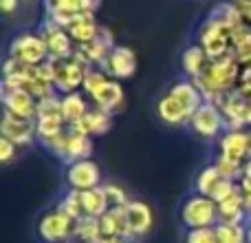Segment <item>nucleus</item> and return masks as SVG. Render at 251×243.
<instances>
[{
    "mask_svg": "<svg viewBox=\"0 0 251 243\" xmlns=\"http://www.w3.org/2000/svg\"><path fill=\"white\" fill-rule=\"evenodd\" d=\"M240 64L234 56L221 58V60H212L207 64V69L203 71L199 80H194L199 84V89L203 91L205 102H214V104H221V100L227 93L236 91L238 89V78H240Z\"/></svg>",
    "mask_w": 251,
    "mask_h": 243,
    "instance_id": "obj_1",
    "label": "nucleus"
},
{
    "mask_svg": "<svg viewBox=\"0 0 251 243\" xmlns=\"http://www.w3.org/2000/svg\"><path fill=\"white\" fill-rule=\"evenodd\" d=\"M178 217L185 230H194V228H214L221 219H218V204L205 195H194L185 197L178 210Z\"/></svg>",
    "mask_w": 251,
    "mask_h": 243,
    "instance_id": "obj_2",
    "label": "nucleus"
},
{
    "mask_svg": "<svg viewBox=\"0 0 251 243\" xmlns=\"http://www.w3.org/2000/svg\"><path fill=\"white\" fill-rule=\"evenodd\" d=\"M75 226H77V219L64 213L60 206H53L40 217L38 237L44 243H69L75 237Z\"/></svg>",
    "mask_w": 251,
    "mask_h": 243,
    "instance_id": "obj_3",
    "label": "nucleus"
},
{
    "mask_svg": "<svg viewBox=\"0 0 251 243\" xmlns=\"http://www.w3.org/2000/svg\"><path fill=\"white\" fill-rule=\"evenodd\" d=\"M199 44L205 49L209 60H221L231 56V31L225 25L205 18L199 29Z\"/></svg>",
    "mask_w": 251,
    "mask_h": 243,
    "instance_id": "obj_4",
    "label": "nucleus"
},
{
    "mask_svg": "<svg viewBox=\"0 0 251 243\" xmlns=\"http://www.w3.org/2000/svg\"><path fill=\"white\" fill-rule=\"evenodd\" d=\"M7 56L18 60L20 64L38 66L49 60V49H47L44 38L38 31H35V33H20L11 40Z\"/></svg>",
    "mask_w": 251,
    "mask_h": 243,
    "instance_id": "obj_5",
    "label": "nucleus"
},
{
    "mask_svg": "<svg viewBox=\"0 0 251 243\" xmlns=\"http://www.w3.org/2000/svg\"><path fill=\"white\" fill-rule=\"evenodd\" d=\"M236 186H238V183L227 179L225 175H223V170L216 166V161L207 164L194 179V190L199 192V195H205V197H209V199H214L216 204L223 201L225 197H229L231 192L236 190Z\"/></svg>",
    "mask_w": 251,
    "mask_h": 243,
    "instance_id": "obj_6",
    "label": "nucleus"
},
{
    "mask_svg": "<svg viewBox=\"0 0 251 243\" xmlns=\"http://www.w3.org/2000/svg\"><path fill=\"white\" fill-rule=\"evenodd\" d=\"M218 157L229 164L243 166L251 157V135L249 128H229L218 139Z\"/></svg>",
    "mask_w": 251,
    "mask_h": 243,
    "instance_id": "obj_7",
    "label": "nucleus"
},
{
    "mask_svg": "<svg viewBox=\"0 0 251 243\" xmlns=\"http://www.w3.org/2000/svg\"><path fill=\"white\" fill-rule=\"evenodd\" d=\"M190 128L194 135L203 139H221L223 133L227 130V120L223 115L221 106L214 102H205L190 120Z\"/></svg>",
    "mask_w": 251,
    "mask_h": 243,
    "instance_id": "obj_8",
    "label": "nucleus"
},
{
    "mask_svg": "<svg viewBox=\"0 0 251 243\" xmlns=\"http://www.w3.org/2000/svg\"><path fill=\"white\" fill-rule=\"evenodd\" d=\"M38 33L42 35L44 42H47L49 60H69V58H73L75 47H77V44L73 42L71 33L64 29V27H60L57 22H53L51 18L44 16Z\"/></svg>",
    "mask_w": 251,
    "mask_h": 243,
    "instance_id": "obj_9",
    "label": "nucleus"
},
{
    "mask_svg": "<svg viewBox=\"0 0 251 243\" xmlns=\"http://www.w3.org/2000/svg\"><path fill=\"white\" fill-rule=\"evenodd\" d=\"M66 186L73 190H91L101 186V168L93 159H79L66 166Z\"/></svg>",
    "mask_w": 251,
    "mask_h": 243,
    "instance_id": "obj_10",
    "label": "nucleus"
},
{
    "mask_svg": "<svg viewBox=\"0 0 251 243\" xmlns=\"http://www.w3.org/2000/svg\"><path fill=\"white\" fill-rule=\"evenodd\" d=\"M137 66H139V62H137L134 49L126 47V44H117V47L108 53L106 62L101 64V69L108 73V78L124 82V80H130L137 73Z\"/></svg>",
    "mask_w": 251,
    "mask_h": 243,
    "instance_id": "obj_11",
    "label": "nucleus"
},
{
    "mask_svg": "<svg viewBox=\"0 0 251 243\" xmlns=\"http://www.w3.org/2000/svg\"><path fill=\"white\" fill-rule=\"evenodd\" d=\"M55 62V91L60 95H66V93H75L82 91L84 78H86V66H82L75 58H69V60H53Z\"/></svg>",
    "mask_w": 251,
    "mask_h": 243,
    "instance_id": "obj_12",
    "label": "nucleus"
},
{
    "mask_svg": "<svg viewBox=\"0 0 251 243\" xmlns=\"http://www.w3.org/2000/svg\"><path fill=\"white\" fill-rule=\"evenodd\" d=\"M0 135L11 139L16 146H29L38 142V130H35V120L18 118L13 113L2 111V122H0Z\"/></svg>",
    "mask_w": 251,
    "mask_h": 243,
    "instance_id": "obj_13",
    "label": "nucleus"
},
{
    "mask_svg": "<svg viewBox=\"0 0 251 243\" xmlns=\"http://www.w3.org/2000/svg\"><path fill=\"white\" fill-rule=\"evenodd\" d=\"M126 219H128V230H130V241H141L143 237L150 235L152 226H154V213L152 208L141 199H130L126 206Z\"/></svg>",
    "mask_w": 251,
    "mask_h": 243,
    "instance_id": "obj_14",
    "label": "nucleus"
},
{
    "mask_svg": "<svg viewBox=\"0 0 251 243\" xmlns=\"http://www.w3.org/2000/svg\"><path fill=\"white\" fill-rule=\"evenodd\" d=\"M0 93H2V111L18 115V118L35 120L38 100L26 89H0Z\"/></svg>",
    "mask_w": 251,
    "mask_h": 243,
    "instance_id": "obj_15",
    "label": "nucleus"
},
{
    "mask_svg": "<svg viewBox=\"0 0 251 243\" xmlns=\"http://www.w3.org/2000/svg\"><path fill=\"white\" fill-rule=\"evenodd\" d=\"M88 100L93 102L95 109H101V111H106V113H110V115H117V113H122L124 106H126L124 84L119 82V80L110 78L108 82H106L101 89H97Z\"/></svg>",
    "mask_w": 251,
    "mask_h": 243,
    "instance_id": "obj_16",
    "label": "nucleus"
},
{
    "mask_svg": "<svg viewBox=\"0 0 251 243\" xmlns=\"http://www.w3.org/2000/svg\"><path fill=\"white\" fill-rule=\"evenodd\" d=\"M218 106H221L223 115H225V120H227V130L229 128H247L251 102L238 91V89L231 91V93H227Z\"/></svg>",
    "mask_w": 251,
    "mask_h": 243,
    "instance_id": "obj_17",
    "label": "nucleus"
},
{
    "mask_svg": "<svg viewBox=\"0 0 251 243\" xmlns=\"http://www.w3.org/2000/svg\"><path fill=\"white\" fill-rule=\"evenodd\" d=\"M93 155V137L91 135H84L75 128H69L66 139L62 144V151L57 152V159L64 161L66 166L73 164L79 159H91Z\"/></svg>",
    "mask_w": 251,
    "mask_h": 243,
    "instance_id": "obj_18",
    "label": "nucleus"
},
{
    "mask_svg": "<svg viewBox=\"0 0 251 243\" xmlns=\"http://www.w3.org/2000/svg\"><path fill=\"white\" fill-rule=\"evenodd\" d=\"M218 219L225 223H243V226H247L249 221L247 201H245V195L240 192L238 186H236V190L229 197L218 201Z\"/></svg>",
    "mask_w": 251,
    "mask_h": 243,
    "instance_id": "obj_19",
    "label": "nucleus"
},
{
    "mask_svg": "<svg viewBox=\"0 0 251 243\" xmlns=\"http://www.w3.org/2000/svg\"><path fill=\"white\" fill-rule=\"evenodd\" d=\"M100 29H101V25L97 22L95 13H88V11H79L77 16L69 22V27H66V31L71 33L75 44L93 42V40L100 35Z\"/></svg>",
    "mask_w": 251,
    "mask_h": 243,
    "instance_id": "obj_20",
    "label": "nucleus"
},
{
    "mask_svg": "<svg viewBox=\"0 0 251 243\" xmlns=\"http://www.w3.org/2000/svg\"><path fill=\"white\" fill-rule=\"evenodd\" d=\"M168 93L176 97V100L181 102L187 111H190V115H194L196 111L205 104L203 91H201L199 84H196L194 80H190V78H183V80H178V82H174L172 87H170Z\"/></svg>",
    "mask_w": 251,
    "mask_h": 243,
    "instance_id": "obj_21",
    "label": "nucleus"
},
{
    "mask_svg": "<svg viewBox=\"0 0 251 243\" xmlns=\"http://www.w3.org/2000/svg\"><path fill=\"white\" fill-rule=\"evenodd\" d=\"M156 115L168 126H185V124H190V120H192L190 111L174 95H170V93H165L159 100V104H156Z\"/></svg>",
    "mask_w": 251,
    "mask_h": 243,
    "instance_id": "obj_22",
    "label": "nucleus"
},
{
    "mask_svg": "<svg viewBox=\"0 0 251 243\" xmlns=\"http://www.w3.org/2000/svg\"><path fill=\"white\" fill-rule=\"evenodd\" d=\"M113 120H115V115L91 106V111L84 115V120L75 126H69V128H75L84 135H91V137H100V135H106L110 128H113Z\"/></svg>",
    "mask_w": 251,
    "mask_h": 243,
    "instance_id": "obj_23",
    "label": "nucleus"
},
{
    "mask_svg": "<svg viewBox=\"0 0 251 243\" xmlns=\"http://www.w3.org/2000/svg\"><path fill=\"white\" fill-rule=\"evenodd\" d=\"M209 62H212V60L207 58L205 49L201 47L199 42H196V44H190V47L183 51V56H181V71L185 73V78L199 80L201 75H203V71L207 69Z\"/></svg>",
    "mask_w": 251,
    "mask_h": 243,
    "instance_id": "obj_24",
    "label": "nucleus"
},
{
    "mask_svg": "<svg viewBox=\"0 0 251 243\" xmlns=\"http://www.w3.org/2000/svg\"><path fill=\"white\" fill-rule=\"evenodd\" d=\"M79 11H82L79 0H44V13H47V18H51L53 22H57L64 29Z\"/></svg>",
    "mask_w": 251,
    "mask_h": 243,
    "instance_id": "obj_25",
    "label": "nucleus"
},
{
    "mask_svg": "<svg viewBox=\"0 0 251 243\" xmlns=\"http://www.w3.org/2000/svg\"><path fill=\"white\" fill-rule=\"evenodd\" d=\"M88 111H91V106H88V100H86V95H84L82 91L62 95V118H64L66 126L79 124Z\"/></svg>",
    "mask_w": 251,
    "mask_h": 243,
    "instance_id": "obj_26",
    "label": "nucleus"
},
{
    "mask_svg": "<svg viewBox=\"0 0 251 243\" xmlns=\"http://www.w3.org/2000/svg\"><path fill=\"white\" fill-rule=\"evenodd\" d=\"M100 228H101V237H124V239H130L128 219H126L124 208L106 210L100 217Z\"/></svg>",
    "mask_w": 251,
    "mask_h": 243,
    "instance_id": "obj_27",
    "label": "nucleus"
},
{
    "mask_svg": "<svg viewBox=\"0 0 251 243\" xmlns=\"http://www.w3.org/2000/svg\"><path fill=\"white\" fill-rule=\"evenodd\" d=\"M79 206H82V219L84 217H97L100 219L101 214L108 210L101 186L91 188V190H79Z\"/></svg>",
    "mask_w": 251,
    "mask_h": 243,
    "instance_id": "obj_28",
    "label": "nucleus"
},
{
    "mask_svg": "<svg viewBox=\"0 0 251 243\" xmlns=\"http://www.w3.org/2000/svg\"><path fill=\"white\" fill-rule=\"evenodd\" d=\"M216 243H247V226L243 223H225L218 221L214 226Z\"/></svg>",
    "mask_w": 251,
    "mask_h": 243,
    "instance_id": "obj_29",
    "label": "nucleus"
},
{
    "mask_svg": "<svg viewBox=\"0 0 251 243\" xmlns=\"http://www.w3.org/2000/svg\"><path fill=\"white\" fill-rule=\"evenodd\" d=\"M101 190H104L106 206H108V210H113V208H126V206L130 204L128 192H126L122 186H117V183H101Z\"/></svg>",
    "mask_w": 251,
    "mask_h": 243,
    "instance_id": "obj_30",
    "label": "nucleus"
},
{
    "mask_svg": "<svg viewBox=\"0 0 251 243\" xmlns=\"http://www.w3.org/2000/svg\"><path fill=\"white\" fill-rule=\"evenodd\" d=\"M108 73H106L104 69H100V66H93V69L86 71V78H84V84H82V93L86 97H91L93 93L97 91V89H101L106 82H108Z\"/></svg>",
    "mask_w": 251,
    "mask_h": 243,
    "instance_id": "obj_31",
    "label": "nucleus"
},
{
    "mask_svg": "<svg viewBox=\"0 0 251 243\" xmlns=\"http://www.w3.org/2000/svg\"><path fill=\"white\" fill-rule=\"evenodd\" d=\"M183 243H216V232H214V228H194V230H185Z\"/></svg>",
    "mask_w": 251,
    "mask_h": 243,
    "instance_id": "obj_32",
    "label": "nucleus"
},
{
    "mask_svg": "<svg viewBox=\"0 0 251 243\" xmlns=\"http://www.w3.org/2000/svg\"><path fill=\"white\" fill-rule=\"evenodd\" d=\"M18 151H20V146H16L11 139L0 135V164H11L18 157Z\"/></svg>",
    "mask_w": 251,
    "mask_h": 243,
    "instance_id": "obj_33",
    "label": "nucleus"
},
{
    "mask_svg": "<svg viewBox=\"0 0 251 243\" xmlns=\"http://www.w3.org/2000/svg\"><path fill=\"white\" fill-rule=\"evenodd\" d=\"M238 89H240V91H245V89H251V62L243 64V69H240Z\"/></svg>",
    "mask_w": 251,
    "mask_h": 243,
    "instance_id": "obj_34",
    "label": "nucleus"
},
{
    "mask_svg": "<svg viewBox=\"0 0 251 243\" xmlns=\"http://www.w3.org/2000/svg\"><path fill=\"white\" fill-rule=\"evenodd\" d=\"M18 7H20V0H0V11L4 16H13L18 11Z\"/></svg>",
    "mask_w": 251,
    "mask_h": 243,
    "instance_id": "obj_35",
    "label": "nucleus"
},
{
    "mask_svg": "<svg viewBox=\"0 0 251 243\" xmlns=\"http://www.w3.org/2000/svg\"><path fill=\"white\" fill-rule=\"evenodd\" d=\"M238 188H240V192H243L245 197H251V175L243 173V177L238 179Z\"/></svg>",
    "mask_w": 251,
    "mask_h": 243,
    "instance_id": "obj_36",
    "label": "nucleus"
},
{
    "mask_svg": "<svg viewBox=\"0 0 251 243\" xmlns=\"http://www.w3.org/2000/svg\"><path fill=\"white\" fill-rule=\"evenodd\" d=\"M79 4H82V11L95 13V11H100L101 0H79Z\"/></svg>",
    "mask_w": 251,
    "mask_h": 243,
    "instance_id": "obj_37",
    "label": "nucleus"
},
{
    "mask_svg": "<svg viewBox=\"0 0 251 243\" xmlns=\"http://www.w3.org/2000/svg\"><path fill=\"white\" fill-rule=\"evenodd\" d=\"M100 243H132L130 239H124V237H104Z\"/></svg>",
    "mask_w": 251,
    "mask_h": 243,
    "instance_id": "obj_38",
    "label": "nucleus"
},
{
    "mask_svg": "<svg viewBox=\"0 0 251 243\" xmlns=\"http://www.w3.org/2000/svg\"><path fill=\"white\" fill-rule=\"evenodd\" d=\"M240 13H243L245 25H249V27H251V4H247V7H240Z\"/></svg>",
    "mask_w": 251,
    "mask_h": 243,
    "instance_id": "obj_39",
    "label": "nucleus"
},
{
    "mask_svg": "<svg viewBox=\"0 0 251 243\" xmlns=\"http://www.w3.org/2000/svg\"><path fill=\"white\" fill-rule=\"evenodd\" d=\"M238 7H247V4H251V0H234Z\"/></svg>",
    "mask_w": 251,
    "mask_h": 243,
    "instance_id": "obj_40",
    "label": "nucleus"
},
{
    "mask_svg": "<svg viewBox=\"0 0 251 243\" xmlns=\"http://www.w3.org/2000/svg\"><path fill=\"white\" fill-rule=\"evenodd\" d=\"M247 243H251V219L247 221Z\"/></svg>",
    "mask_w": 251,
    "mask_h": 243,
    "instance_id": "obj_41",
    "label": "nucleus"
},
{
    "mask_svg": "<svg viewBox=\"0 0 251 243\" xmlns=\"http://www.w3.org/2000/svg\"><path fill=\"white\" fill-rule=\"evenodd\" d=\"M245 201H247V214H249V219H251V197H245Z\"/></svg>",
    "mask_w": 251,
    "mask_h": 243,
    "instance_id": "obj_42",
    "label": "nucleus"
},
{
    "mask_svg": "<svg viewBox=\"0 0 251 243\" xmlns=\"http://www.w3.org/2000/svg\"><path fill=\"white\" fill-rule=\"evenodd\" d=\"M245 173H247V175H251V157L247 159V164H245Z\"/></svg>",
    "mask_w": 251,
    "mask_h": 243,
    "instance_id": "obj_43",
    "label": "nucleus"
},
{
    "mask_svg": "<svg viewBox=\"0 0 251 243\" xmlns=\"http://www.w3.org/2000/svg\"><path fill=\"white\" fill-rule=\"evenodd\" d=\"M247 128L251 130V111H249V118H247Z\"/></svg>",
    "mask_w": 251,
    "mask_h": 243,
    "instance_id": "obj_44",
    "label": "nucleus"
},
{
    "mask_svg": "<svg viewBox=\"0 0 251 243\" xmlns=\"http://www.w3.org/2000/svg\"><path fill=\"white\" fill-rule=\"evenodd\" d=\"M69 243H77V241H69Z\"/></svg>",
    "mask_w": 251,
    "mask_h": 243,
    "instance_id": "obj_45",
    "label": "nucleus"
}]
</instances>
